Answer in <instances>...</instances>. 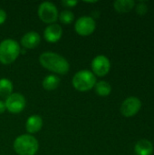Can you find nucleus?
<instances>
[{
  "instance_id": "nucleus-1",
  "label": "nucleus",
  "mask_w": 154,
  "mask_h": 155,
  "mask_svg": "<svg viewBox=\"0 0 154 155\" xmlns=\"http://www.w3.org/2000/svg\"><path fill=\"white\" fill-rule=\"evenodd\" d=\"M39 62L44 68L57 74H65L70 69L68 61L64 56L53 52L43 53L39 56Z\"/></svg>"
},
{
  "instance_id": "nucleus-2",
  "label": "nucleus",
  "mask_w": 154,
  "mask_h": 155,
  "mask_svg": "<svg viewBox=\"0 0 154 155\" xmlns=\"http://www.w3.org/2000/svg\"><path fill=\"white\" fill-rule=\"evenodd\" d=\"M13 146L18 155H35L39 149V143L34 136L27 134L16 137Z\"/></svg>"
},
{
  "instance_id": "nucleus-3",
  "label": "nucleus",
  "mask_w": 154,
  "mask_h": 155,
  "mask_svg": "<svg viewBox=\"0 0 154 155\" xmlns=\"http://www.w3.org/2000/svg\"><path fill=\"white\" fill-rule=\"evenodd\" d=\"M20 51V45L15 40H3L0 43V63L3 64H10L14 63L17 59Z\"/></svg>"
},
{
  "instance_id": "nucleus-4",
  "label": "nucleus",
  "mask_w": 154,
  "mask_h": 155,
  "mask_svg": "<svg viewBox=\"0 0 154 155\" xmlns=\"http://www.w3.org/2000/svg\"><path fill=\"white\" fill-rule=\"evenodd\" d=\"M73 86L80 92H86L93 89L96 84V77L92 71H78L73 77Z\"/></svg>"
},
{
  "instance_id": "nucleus-5",
  "label": "nucleus",
  "mask_w": 154,
  "mask_h": 155,
  "mask_svg": "<svg viewBox=\"0 0 154 155\" xmlns=\"http://www.w3.org/2000/svg\"><path fill=\"white\" fill-rule=\"evenodd\" d=\"M37 14L39 18L45 24H54L56 20L58 19L59 13L56 5L53 4L52 2H43L40 4Z\"/></svg>"
},
{
  "instance_id": "nucleus-6",
  "label": "nucleus",
  "mask_w": 154,
  "mask_h": 155,
  "mask_svg": "<svg viewBox=\"0 0 154 155\" xmlns=\"http://www.w3.org/2000/svg\"><path fill=\"white\" fill-rule=\"evenodd\" d=\"M96 28L95 20L92 16L84 15L77 19L74 24L75 32L82 36H88L92 35Z\"/></svg>"
},
{
  "instance_id": "nucleus-7",
  "label": "nucleus",
  "mask_w": 154,
  "mask_h": 155,
  "mask_svg": "<svg viewBox=\"0 0 154 155\" xmlns=\"http://www.w3.org/2000/svg\"><path fill=\"white\" fill-rule=\"evenodd\" d=\"M5 108L12 114H19L25 107V98L19 93H13L5 101Z\"/></svg>"
},
{
  "instance_id": "nucleus-8",
  "label": "nucleus",
  "mask_w": 154,
  "mask_h": 155,
  "mask_svg": "<svg viewBox=\"0 0 154 155\" xmlns=\"http://www.w3.org/2000/svg\"><path fill=\"white\" fill-rule=\"evenodd\" d=\"M91 66H92L93 74L94 75L103 77L109 73L111 69V63L110 60L105 55L100 54L93 59Z\"/></svg>"
},
{
  "instance_id": "nucleus-9",
  "label": "nucleus",
  "mask_w": 154,
  "mask_h": 155,
  "mask_svg": "<svg viewBox=\"0 0 154 155\" xmlns=\"http://www.w3.org/2000/svg\"><path fill=\"white\" fill-rule=\"evenodd\" d=\"M142 103L137 97H129L125 99L121 105V113L125 117H132L135 115L141 109Z\"/></svg>"
},
{
  "instance_id": "nucleus-10",
  "label": "nucleus",
  "mask_w": 154,
  "mask_h": 155,
  "mask_svg": "<svg viewBox=\"0 0 154 155\" xmlns=\"http://www.w3.org/2000/svg\"><path fill=\"white\" fill-rule=\"evenodd\" d=\"M63 35V29L59 24H51L44 31V37L48 43H56L58 42Z\"/></svg>"
},
{
  "instance_id": "nucleus-11",
  "label": "nucleus",
  "mask_w": 154,
  "mask_h": 155,
  "mask_svg": "<svg viewBox=\"0 0 154 155\" xmlns=\"http://www.w3.org/2000/svg\"><path fill=\"white\" fill-rule=\"evenodd\" d=\"M41 42V36L38 33L31 31L23 35L20 44L23 47L26 49H34L39 45Z\"/></svg>"
},
{
  "instance_id": "nucleus-12",
  "label": "nucleus",
  "mask_w": 154,
  "mask_h": 155,
  "mask_svg": "<svg viewBox=\"0 0 154 155\" xmlns=\"http://www.w3.org/2000/svg\"><path fill=\"white\" fill-rule=\"evenodd\" d=\"M43 127V119L40 115L34 114L31 115L25 123V129L28 134H33L38 133Z\"/></svg>"
},
{
  "instance_id": "nucleus-13",
  "label": "nucleus",
  "mask_w": 154,
  "mask_h": 155,
  "mask_svg": "<svg viewBox=\"0 0 154 155\" xmlns=\"http://www.w3.org/2000/svg\"><path fill=\"white\" fill-rule=\"evenodd\" d=\"M135 153L137 155H152L153 152L152 143L148 140H140L135 147H134Z\"/></svg>"
},
{
  "instance_id": "nucleus-14",
  "label": "nucleus",
  "mask_w": 154,
  "mask_h": 155,
  "mask_svg": "<svg viewBox=\"0 0 154 155\" xmlns=\"http://www.w3.org/2000/svg\"><path fill=\"white\" fill-rule=\"evenodd\" d=\"M60 84V78L55 74H49L43 79L42 85L47 91L55 90Z\"/></svg>"
},
{
  "instance_id": "nucleus-15",
  "label": "nucleus",
  "mask_w": 154,
  "mask_h": 155,
  "mask_svg": "<svg viewBox=\"0 0 154 155\" xmlns=\"http://www.w3.org/2000/svg\"><path fill=\"white\" fill-rule=\"evenodd\" d=\"M135 2L133 0H116L113 3L114 9L119 13L130 12L134 7Z\"/></svg>"
},
{
  "instance_id": "nucleus-16",
  "label": "nucleus",
  "mask_w": 154,
  "mask_h": 155,
  "mask_svg": "<svg viewBox=\"0 0 154 155\" xmlns=\"http://www.w3.org/2000/svg\"><path fill=\"white\" fill-rule=\"evenodd\" d=\"M13 94V83L7 78L0 79V97L7 98Z\"/></svg>"
},
{
  "instance_id": "nucleus-17",
  "label": "nucleus",
  "mask_w": 154,
  "mask_h": 155,
  "mask_svg": "<svg viewBox=\"0 0 154 155\" xmlns=\"http://www.w3.org/2000/svg\"><path fill=\"white\" fill-rule=\"evenodd\" d=\"M94 89H95V93L99 96H103V97L108 96L112 92V86L106 81L96 82V84L94 85Z\"/></svg>"
},
{
  "instance_id": "nucleus-18",
  "label": "nucleus",
  "mask_w": 154,
  "mask_h": 155,
  "mask_svg": "<svg viewBox=\"0 0 154 155\" xmlns=\"http://www.w3.org/2000/svg\"><path fill=\"white\" fill-rule=\"evenodd\" d=\"M59 20L63 23V24H66L69 25L71 23H73L74 19V15L72 11L70 10H64L60 13L59 16H58Z\"/></svg>"
},
{
  "instance_id": "nucleus-19",
  "label": "nucleus",
  "mask_w": 154,
  "mask_h": 155,
  "mask_svg": "<svg viewBox=\"0 0 154 155\" xmlns=\"http://www.w3.org/2000/svg\"><path fill=\"white\" fill-rule=\"evenodd\" d=\"M148 11V7L146 5V4L144 2H140L137 5H136V12L140 15H143L147 13Z\"/></svg>"
},
{
  "instance_id": "nucleus-20",
  "label": "nucleus",
  "mask_w": 154,
  "mask_h": 155,
  "mask_svg": "<svg viewBox=\"0 0 154 155\" xmlns=\"http://www.w3.org/2000/svg\"><path fill=\"white\" fill-rule=\"evenodd\" d=\"M62 4L65 7L73 8L78 4V1H76V0H64V1H62Z\"/></svg>"
},
{
  "instance_id": "nucleus-21",
  "label": "nucleus",
  "mask_w": 154,
  "mask_h": 155,
  "mask_svg": "<svg viewBox=\"0 0 154 155\" xmlns=\"http://www.w3.org/2000/svg\"><path fill=\"white\" fill-rule=\"evenodd\" d=\"M6 18H7L6 12L4 9H1L0 8V25H3L5 22Z\"/></svg>"
},
{
  "instance_id": "nucleus-22",
  "label": "nucleus",
  "mask_w": 154,
  "mask_h": 155,
  "mask_svg": "<svg viewBox=\"0 0 154 155\" xmlns=\"http://www.w3.org/2000/svg\"><path fill=\"white\" fill-rule=\"evenodd\" d=\"M5 110H6V108H5V102L0 100V114H3Z\"/></svg>"
}]
</instances>
